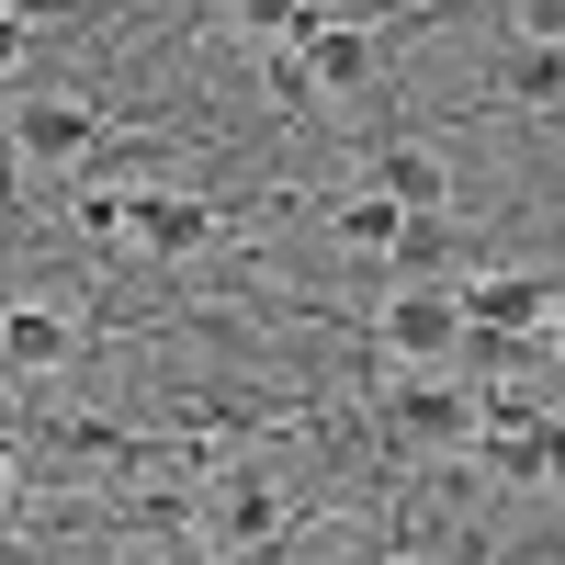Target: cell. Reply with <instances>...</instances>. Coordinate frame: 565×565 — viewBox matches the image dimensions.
Segmentation results:
<instances>
[{
    "label": "cell",
    "mask_w": 565,
    "mask_h": 565,
    "mask_svg": "<svg viewBox=\"0 0 565 565\" xmlns=\"http://www.w3.org/2000/svg\"><path fill=\"white\" fill-rule=\"evenodd\" d=\"M103 114H90L79 103V90H34V103L12 114V159L23 170H90V159H103Z\"/></svg>",
    "instance_id": "cell-1"
},
{
    "label": "cell",
    "mask_w": 565,
    "mask_h": 565,
    "mask_svg": "<svg viewBox=\"0 0 565 565\" xmlns=\"http://www.w3.org/2000/svg\"><path fill=\"white\" fill-rule=\"evenodd\" d=\"M373 328H385V351H396L407 373H441V362H463V306H452V282H396Z\"/></svg>",
    "instance_id": "cell-2"
},
{
    "label": "cell",
    "mask_w": 565,
    "mask_h": 565,
    "mask_svg": "<svg viewBox=\"0 0 565 565\" xmlns=\"http://www.w3.org/2000/svg\"><path fill=\"white\" fill-rule=\"evenodd\" d=\"M476 418H487V396H476V385H441V373H418V385H385V430H396L407 452H463V441H476Z\"/></svg>",
    "instance_id": "cell-3"
},
{
    "label": "cell",
    "mask_w": 565,
    "mask_h": 565,
    "mask_svg": "<svg viewBox=\"0 0 565 565\" xmlns=\"http://www.w3.org/2000/svg\"><path fill=\"white\" fill-rule=\"evenodd\" d=\"M554 295H565L554 271H476V282H452L463 328H487V340H543V328H554Z\"/></svg>",
    "instance_id": "cell-4"
},
{
    "label": "cell",
    "mask_w": 565,
    "mask_h": 565,
    "mask_svg": "<svg viewBox=\"0 0 565 565\" xmlns=\"http://www.w3.org/2000/svg\"><path fill=\"white\" fill-rule=\"evenodd\" d=\"M226 238V204H204V193H136V215H125V249H148V260H204Z\"/></svg>",
    "instance_id": "cell-5"
},
{
    "label": "cell",
    "mask_w": 565,
    "mask_h": 565,
    "mask_svg": "<svg viewBox=\"0 0 565 565\" xmlns=\"http://www.w3.org/2000/svg\"><path fill=\"white\" fill-rule=\"evenodd\" d=\"M362 181H373L385 204H407V215H441V204H452V159L430 148V136H373Z\"/></svg>",
    "instance_id": "cell-6"
},
{
    "label": "cell",
    "mask_w": 565,
    "mask_h": 565,
    "mask_svg": "<svg viewBox=\"0 0 565 565\" xmlns=\"http://www.w3.org/2000/svg\"><path fill=\"white\" fill-rule=\"evenodd\" d=\"M271 532H282V487L215 476V498H204V554H271Z\"/></svg>",
    "instance_id": "cell-7"
},
{
    "label": "cell",
    "mask_w": 565,
    "mask_h": 565,
    "mask_svg": "<svg viewBox=\"0 0 565 565\" xmlns=\"http://www.w3.org/2000/svg\"><path fill=\"white\" fill-rule=\"evenodd\" d=\"M68 351H79L68 306H0V362L12 373H68Z\"/></svg>",
    "instance_id": "cell-8"
},
{
    "label": "cell",
    "mask_w": 565,
    "mask_h": 565,
    "mask_svg": "<svg viewBox=\"0 0 565 565\" xmlns=\"http://www.w3.org/2000/svg\"><path fill=\"white\" fill-rule=\"evenodd\" d=\"M306 68H317V90H328V103H340V90H373V68H385V34L328 12V34L306 45Z\"/></svg>",
    "instance_id": "cell-9"
},
{
    "label": "cell",
    "mask_w": 565,
    "mask_h": 565,
    "mask_svg": "<svg viewBox=\"0 0 565 565\" xmlns=\"http://www.w3.org/2000/svg\"><path fill=\"white\" fill-rule=\"evenodd\" d=\"M498 103H521V114H565V45L509 34V45H498Z\"/></svg>",
    "instance_id": "cell-10"
},
{
    "label": "cell",
    "mask_w": 565,
    "mask_h": 565,
    "mask_svg": "<svg viewBox=\"0 0 565 565\" xmlns=\"http://www.w3.org/2000/svg\"><path fill=\"white\" fill-rule=\"evenodd\" d=\"M396 226H407V204H385L373 181L328 193V238H340V249H362V260H385V249H396Z\"/></svg>",
    "instance_id": "cell-11"
},
{
    "label": "cell",
    "mask_w": 565,
    "mask_h": 565,
    "mask_svg": "<svg viewBox=\"0 0 565 565\" xmlns=\"http://www.w3.org/2000/svg\"><path fill=\"white\" fill-rule=\"evenodd\" d=\"M385 271H396V282H441V271H463V226H452V215H407L396 249H385Z\"/></svg>",
    "instance_id": "cell-12"
},
{
    "label": "cell",
    "mask_w": 565,
    "mask_h": 565,
    "mask_svg": "<svg viewBox=\"0 0 565 565\" xmlns=\"http://www.w3.org/2000/svg\"><path fill=\"white\" fill-rule=\"evenodd\" d=\"M226 12H238L260 45H317V34H328V12H317V0H226Z\"/></svg>",
    "instance_id": "cell-13"
},
{
    "label": "cell",
    "mask_w": 565,
    "mask_h": 565,
    "mask_svg": "<svg viewBox=\"0 0 565 565\" xmlns=\"http://www.w3.org/2000/svg\"><path fill=\"white\" fill-rule=\"evenodd\" d=\"M260 90H271L282 114H317V103H328L317 68H306V45H271V57H260Z\"/></svg>",
    "instance_id": "cell-14"
},
{
    "label": "cell",
    "mask_w": 565,
    "mask_h": 565,
    "mask_svg": "<svg viewBox=\"0 0 565 565\" xmlns=\"http://www.w3.org/2000/svg\"><path fill=\"white\" fill-rule=\"evenodd\" d=\"M125 215H136V193L103 181V193H79V238H125Z\"/></svg>",
    "instance_id": "cell-15"
},
{
    "label": "cell",
    "mask_w": 565,
    "mask_h": 565,
    "mask_svg": "<svg viewBox=\"0 0 565 565\" xmlns=\"http://www.w3.org/2000/svg\"><path fill=\"white\" fill-rule=\"evenodd\" d=\"M509 34H532V45H565V0H509Z\"/></svg>",
    "instance_id": "cell-16"
},
{
    "label": "cell",
    "mask_w": 565,
    "mask_h": 565,
    "mask_svg": "<svg viewBox=\"0 0 565 565\" xmlns=\"http://www.w3.org/2000/svg\"><path fill=\"white\" fill-rule=\"evenodd\" d=\"M532 487L565 498V418H543V441H532Z\"/></svg>",
    "instance_id": "cell-17"
},
{
    "label": "cell",
    "mask_w": 565,
    "mask_h": 565,
    "mask_svg": "<svg viewBox=\"0 0 565 565\" xmlns=\"http://www.w3.org/2000/svg\"><path fill=\"white\" fill-rule=\"evenodd\" d=\"M23 34H34V12H12V0H0V79L23 68Z\"/></svg>",
    "instance_id": "cell-18"
},
{
    "label": "cell",
    "mask_w": 565,
    "mask_h": 565,
    "mask_svg": "<svg viewBox=\"0 0 565 565\" xmlns=\"http://www.w3.org/2000/svg\"><path fill=\"white\" fill-rule=\"evenodd\" d=\"M12 170H23V159H12V148H0V204H12Z\"/></svg>",
    "instance_id": "cell-19"
},
{
    "label": "cell",
    "mask_w": 565,
    "mask_h": 565,
    "mask_svg": "<svg viewBox=\"0 0 565 565\" xmlns=\"http://www.w3.org/2000/svg\"><path fill=\"white\" fill-rule=\"evenodd\" d=\"M407 565H476V554H407Z\"/></svg>",
    "instance_id": "cell-20"
},
{
    "label": "cell",
    "mask_w": 565,
    "mask_h": 565,
    "mask_svg": "<svg viewBox=\"0 0 565 565\" xmlns=\"http://www.w3.org/2000/svg\"><path fill=\"white\" fill-rule=\"evenodd\" d=\"M554 418H565V351H554Z\"/></svg>",
    "instance_id": "cell-21"
},
{
    "label": "cell",
    "mask_w": 565,
    "mask_h": 565,
    "mask_svg": "<svg viewBox=\"0 0 565 565\" xmlns=\"http://www.w3.org/2000/svg\"><path fill=\"white\" fill-rule=\"evenodd\" d=\"M159 565H204V554H159Z\"/></svg>",
    "instance_id": "cell-22"
},
{
    "label": "cell",
    "mask_w": 565,
    "mask_h": 565,
    "mask_svg": "<svg viewBox=\"0 0 565 565\" xmlns=\"http://www.w3.org/2000/svg\"><path fill=\"white\" fill-rule=\"evenodd\" d=\"M0 476H12V463H0ZM0 509H12V487H0Z\"/></svg>",
    "instance_id": "cell-23"
},
{
    "label": "cell",
    "mask_w": 565,
    "mask_h": 565,
    "mask_svg": "<svg viewBox=\"0 0 565 565\" xmlns=\"http://www.w3.org/2000/svg\"><path fill=\"white\" fill-rule=\"evenodd\" d=\"M0 565H23V554H0Z\"/></svg>",
    "instance_id": "cell-24"
},
{
    "label": "cell",
    "mask_w": 565,
    "mask_h": 565,
    "mask_svg": "<svg viewBox=\"0 0 565 565\" xmlns=\"http://www.w3.org/2000/svg\"><path fill=\"white\" fill-rule=\"evenodd\" d=\"M249 565H271V554H249Z\"/></svg>",
    "instance_id": "cell-25"
},
{
    "label": "cell",
    "mask_w": 565,
    "mask_h": 565,
    "mask_svg": "<svg viewBox=\"0 0 565 565\" xmlns=\"http://www.w3.org/2000/svg\"><path fill=\"white\" fill-rule=\"evenodd\" d=\"M317 12H328V0H317Z\"/></svg>",
    "instance_id": "cell-26"
}]
</instances>
